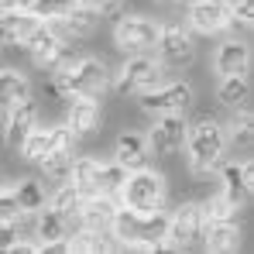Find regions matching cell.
I'll return each instance as SVG.
<instances>
[{
  "label": "cell",
  "mask_w": 254,
  "mask_h": 254,
  "mask_svg": "<svg viewBox=\"0 0 254 254\" xmlns=\"http://www.w3.org/2000/svg\"><path fill=\"white\" fill-rule=\"evenodd\" d=\"M114 210H117L114 196L93 192V196H86V199H83V206H79V213H76V216L83 220V227H89V230H110Z\"/></svg>",
  "instance_id": "cell-21"
},
{
  "label": "cell",
  "mask_w": 254,
  "mask_h": 254,
  "mask_svg": "<svg viewBox=\"0 0 254 254\" xmlns=\"http://www.w3.org/2000/svg\"><path fill=\"white\" fill-rule=\"evenodd\" d=\"M165 227H169V213H141L130 206H117L110 220V237L124 248L134 251H162L165 248Z\"/></svg>",
  "instance_id": "cell-1"
},
{
  "label": "cell",
  "mask_w": 254,
  "mask_h": 254,
  "mask_svg": "<svg viewBox=\"0 0 254 254\" xmlns=\"http://www.w3.org/2000/svg\"><path fill=\"white\" fill-rule=\"evenodd\" d=\"M216 100L227 110H244L251 103V83H248V76H220Z\"/></svg>",
  "instance_id": "cell-23"
},
{
  "label": "cell",
  "mask_w": 254,
  "mask_h": 254,
  "mask_svg": "<svg viewBox=\"0 0 254 254\" xmlns=\"http://www.w3.org/2000/svg\"><path fill=\"white\" fill-rule=\"evenodd\" d=\"M199 241H203V248L210 254H230L241 248V227H237V220H230V223H206Z\"/></svg>",
  "instance_id": "cell-22"
},
{
  "label": "cell",
  "mask_w": 254,
  "mask_h": 254,
  "mask_svg": "<svg viewBox=\"0 0 254 254\" xmlns=\"http://www.w3.org/2000/svg\"><path fill=\"white\" fill-rule=\"evenodd\" d=\"M127 179V169L121 162H110V165H96V179H93V189L103 192V196H117L121 186Z\"/></svg>",
  "instance_id": "cell-28"
},
{
  "label": "cell",
  "mask_w": 254,
  "mask_h": 254,
  "mask_svg": "<svg viewBox=\"0 0 254 254\" xmlns=\"http://www.w3.org/2000/svg\"><path fill=\"white\" fill-rule=\"evenodd\" d=\"M62 42H79V38H89L93 31H96V24H100V14L89 7V3H76V7H69L65 14H59V17H52V21H45Z\"/></svg>",
  "instance_id": "cell-10"
},
{
  "label": "cell",
  "mask_w": 254,
  "mask_h": 254,
  "mask_svg": "<svg viewBox=\"0 0 254 254\" xmlns=\"http://www.w3.org/2000/svg\"><path fill=\"white\" fill-rule=\"evenodd\" d=\"M234 124H230V134H227V144L241 148V151H251V141H254V121H251V110H234Z\"/></svg>",
  "instance_id": "cell-31"
},
{
  "label": "cell",
  "mask_w": 254,
  "mask_h": 254,
  "mask_svg": "<svg viewBox=\"0 0 254 254\" xmlns=\"http://www.w3.org/2000/svg\"><path fill=\"white\" fill-rule=\"evenodd\" d=\"M59 45H62V38H59L45 21H38V28L21 42V48H28V55H31V62H35L38 69H48V62H52V55L59 52Z\"/></svg>",
  "instance_id": "cell-20"
},
{
  "label": "cell",
  "mask_w": 254,
  "mask_h": 254,
  "mask_svg": "<svg viewBox=\"0 0 254 254\" xmlns=\"http://www.w3.org/2000/svg\"><path fill=\"white\" fill-rule=\"evenodd\" d=\"M31 216H35V237H38L42 251H48L52 244H59V241L69 237V216H62L59 210H52L48 203H45L42 210H35Z\"/></svg>",
  "instance_id": "cell-17"
},
{
  "label": "cell",
  "mask_w": 254,
  "mask_h": 254,
  "mask_svg": "<svg viewBox=\"0 0 254 254\" xmlns=\"http://www.w3.org/2000/svg\"><path fill=\"white\" fill-rule=\"evenodd\" d=\"M254 24V0H241V3H230V28H251Z\"/></svg>",
  "instance_id": "cell-36"
},
{
  "label": "cell",
  "mask_w": 254,
  "mask_h": 254,
  "mask_svg": "<svg viewBox=\"0 0 254 254\" xmlns=\"http://www.w3.org/2000/svg\"><path fill=\"white\" fill-rule=\"evenodd\" d=\"M206 230V216L199 203H182L175 213H169V227H165V248L169 251H189L192 244H199Z\"/></svg>",
  "instance_id": "cell-6"
},
{
  "label": "cell",
  "mask_w": 254,
  "mask_h": 254,
  "mask_svg": "<svg viewBox=\"0 0 254 254\" xmlns=\"http://www.w3.org/2000/svg\"><path fill=\"white\" fill-rule=\"evenodd\" d=\"M24 210L17 206V199H14V192L10 189H0V223L3 220H21Z\"/></svg>",
  "instance_id": "cell-38"
},
{
  "label": "cell",
  "mask_w": 254,
  "mask_h": 254,
  "mask_svg": "<svg viewBox=\"0 0 254 254\" xmlns=\"http://www.w3.org/2000/svg\"><path fill=\"white\" fill-rule=\"evenodd\" d=\"M48 206H52V210H59L62 216H76V213H79V206H83V192H79V189H76V186L65 179V182H62V186L52 192Z\"/></svg>",
  "instance_id": "cell-32"
},
{
  "label": "cell",
  "mask_w": 254,
  "mask_h": 254,
  "mask_svg": "<svg viewBox=\"0 0 254 254\" xmlns=\"http://www.w3.org/2000/svg\"><path fill=\"white\" fill-rule=\"evenodd\" d=\"M114 155H117L114 162H121L127 172L144 169V165H148V158H151V151H148V137H144V134H137V130H124V134L117 137Z\"/></svg>",
  "instance_id": "cell-18"
},
{
  "label": "cell",
  "mask_w": 254,
  "mask_h": 254,
  "mask_svg": "<svg viewBox=\"0 0 254 254\" xmlns=\"http://www.w3.org/2000/svg\"><path fill=\"white\" fill-rule=\"evenodd\" d=\"M100 17H114V14H121V7H124V0H86Z\"/></svg>",
  "instance_id": "cell-39"
},
{
  "label": "cell",
  "mask_w": 254,
  "mask_h": 254,
  "mask_svg": "<svg viewBox=\"0 0 254 254\" xmlns=\"http://www.w3.org/2000/svg\"><path fill=\"white\" fill-rule=\"evenodd\" d=\"M165 3H175V7H189L192 0H165Z\"/></svg>",
  "instance_id": "cell-42"
},
{
  "label": "cell",
  "mask_w": 254,
  "mask_h": 254,
  "mask_svg": "<svg viewBox=\"0 0 254 254\" xmlns=\"http://www.w3.org/2000/svg\"><path fill=\"white\" fill-rule=\"evenodd\" d=\"M96 158H89V155H83V158H72V169H69V182L83 192V199L86 196H93L96 189H93V179H96Z\"/></svg>",
  "instance_id": "cell-30"
},
{
  "label": "cell",
  "mask_w": 254,
  "mask_h": 254,
  "mask_svg": "<svg viewBox=\"0 0 254 254\" xmlns=\"http://www.w3.org/2000/svg\"><path fill=\"white\" fill-rule=\"evenodd\" d=\"M192 86L189 83H158L155 89H144L137 93V103L144 114L151 117H162V114H186L192 107Z\"/></svg>",
  "instance_id": "cell-7"
},
{
  "label": "cell",
  "mask_w": 254,
  "mask_h": 254,
  "mask_svg": "<svg viewBox=\"0 0 254 254\" xmlns=\"http://www.w3.org/2000/svg\"><path fill=\"white\" fill-rule=\"evenodd\" d=\"M117 196H121V206H130V210H141V213H155V210H165L169 186H165L162 172H151L144 165V169L127 172V179H124V186H121Z\"/></svg>",
  "instance_id": "cell-4"
},
{
  "label": "cell",
  "mask_w": 254,
  "mask_h": 254,
  "mask_svg": "<svg viewBox=\"0 0 254 254\" xmlns=\"http://www.w3.org/2000/svg\"><path fill=\"white\" fill-rule=\"evenodd\" d=\"M199 206H203L206 223H230V220H237V213H241V203H234L227 192H216V196H210V199L199 203Z\"/></svg>",
  "instance_id": "cell-26"
},
{
  "label": "cell",
  "mask_w": 254,
  "mask_h": 254,
  "mask_svg": "<svg viewBox=\"0 0 254 254\" xmlns=\"http://www.w3.org/2000/svg\"><path fill=\"white\" fill-rule=\"evenodd\" d=\"M182 148L189 151V165L196 175H210V172L220 169V162L227 155V130L213 117H199L196 124L186 127V144Z\"/></svg>",
  "instance_id": "cell-3"
},
{
  "label": "cell",
  "mask_w": 254,
  "mask_h": 254,
  "mask_svg": "<svg viewBox=\"0 0 254 254\" xmlns=\"http://www.w3.org/2000/svg\"><path fill=\"white\" fill-rule=\"evenodd\" d=\"M186 10L192 31L199 35H220L230 28V0H192Z\"/></svg>",
  "instance_id": "cell-11"
},
{
  "label": "cell",
  "mask_w": 254,
  "mask_h": 254,
  "mask_svg": "<svg viewBox=\"0 0 254 254\" xmlns=\"http://www.w3.org/2000/svg\"><path fill=\"white\" fill-rule=\"evenodd\" d=\"M38 165H42L45 179L65 182V179H69V169H72V151H69V148H55V151H48L45 158H38Z\"/></svg>",
  "instance_id": "cell-29"
},
{
  "label": "cell",
  "mask_w": 254,
  "mask_h": 254,
  "mask_svg": "<svg viewBox=\"0 0 254 254\" xmlns=\"http://www.w3.org/2000/svg\"><path fill=\"white\" fill-rule=\"evenodd\" d=\"M213 69L220 76H248V69H251V45L237 42V38L223 42L216 48V55H213Z\"/></svg>",
  "instance_id": "cell-16"
},
{
  "label": "cell",
  "mask_w": 254,
  "mask_h": 254,
  "mask_svg": "<svg viewBox=\"0 0 254 254\" xmlns=\"http://www.w3.org/2000/svg\"><path fill=\"white\" fill-rule=\"evenodd\" d=\"M10 254H42V244H38V241H24V237H21V241L10 248Z\"/></svg>",
  "instance_id": "cell-40"
},
{
  "label": "cell",
  "mask_w": 254,
  "mask_h": 254,
  "mask_svg": "<svg viewBox=\"0 0 254 254\" xmlns=\"http://www.w3.org/2000/svg\"><path fill=\"white\" fill-rule=\"evenodd\" d=\"M10 192H14L17 206H21L24 213H35V210H42L45 203H48V199H45V186L38 182V179H21Z\"/></svg>",
  "instance_id": "cell-27"
},
{
  "label": "cell",
  "mask_w": 254,
  "mask_h": 254,
  "mask_svg": "<svg viewBox=\"0 0 254 254\" xmlns=\"http://www.w3.org/2000/svg\"><path fill=\"white\" fill-rule=\"evenodd\" d=\"M114 83L110 69L103 59H93V55H79L69 69H59L52 72V86L62 100L69 96H93V100H103L107 89Z\"/></svg>",
  "instance_id": "cell-2"
},
{
  "label": "cell",
  "mask_w": 254,
  "mask_h": 254,
  "mask_svg": "<svg viewBox=\"0 0 254 254\" xmlns=\"http://www.w3.org/2000/svg\"><path fill=\"white\" fill-rule=\"evenodd\" d=\"M158 31H162L158 21H151V17H137V14H127V17L117 21V28H114V42L121 45L127 55H134V52H151L155 42H158Z\"/></svg>",
  "instance_id": "cell-8"
},
{
  "label": "cell",
  "mask_w": 254,
  "mask_h": 254,
  "mask_svg": "<svg viewBox=\"0 0 254 254\" xmlns=\"http://www.w3.org/2000/svg\"><path fill=\"white\" fill-rule=\"evenodd\" d=\"M35 124H38V103H35L31 96L17 100L14 107H7V124H3V141H7V148L17 151Z\"/></svg>",
  "instance_id": "cell-13"
},
{
  "label": "cell",
  "mask_w": 254,
  "mask_h": 254,
  "mask_svg": "<svg viewBox=\"0 0 254 254\" xmlns=\"http://www.w3.org/2000/svg\"><path fill=\"white\" fill-rule=\"evenodd\" d=\"M31 96V83L17 72V69H0V110L14 107L17 100Z\"/></svg>",
  "instance_id": "cell-24"
},
{
  "label": "cell",
  "mask_w": 254,
  "mask_h": 254,
  "mask_svg": "<svg viewBox=\"0 0 254 254\" xmlns=\"http://www.w3.org/2000/svg\"><path fill=\"white\" fill-rule=\"evenodd\" d=\"M100 124H103V107H100V100H93V96H69L65 127H69L76 137L100 130Z\"/></svg>",
  "instance_id": "cell-14"
},
{
  "label": "cell",
  "mask_w": 254,
  "mask_h": 254,
  "mask_svg": "<svg viewBox=\"0 0 254 254\" xmlns=\"http://www.w3.org/2000/svg\"><path fill=\"white\" fill-rule=\"evenodd\" d=\"M21 237H24V234H21V223H17V220H3V223H0V251H10Z\"/></svg>",
  "instance_id": "cell-37"
},
{
  "label": "cell",
  "mask_w": 254,
  "mask_h": 254,
  "mask_svg": "<svg viewBox=\"0 0 254 254\" xmlns=\"http://www.w3.org/2000/svg\"><path fill=\"white\" fill-rule=\"evenodd\" d=\"M155 52H158V62H162V65L179 69V65H189V62H192L196 45H192V38H189V31H182V28L169 24V28H162V31H158Z\"/></svg>",
  "instance_id": "cell-12"
},
{
  "label": "cell",
  "mask_w": 254,
  "mask_h": 254,
  "mask_svg": "<svg viewBox=\"0 0 254 254\" xmlns=\"http://www.w3.org/2000/svg\"><path fill=\"white\" fill-rule=\"evenodd\" d=\"M220 182H223V192L234 199V203H241V206H248L251 203V182H254V165L251 162H220Z\"/></svg>",
  "instance_id": "cell-15"
},
{
  "label": "cell",
  "mask_w": 254,
  "mask_h": 254,
  "mask_svg": "<svg viewBox=\"0 0 254 254\" xmlns=\"http://www.w3.org/2000/svg\"><path fill=\"white\" fill-rule=\"evenodd\" d=\"M76 59H79V48H76L72 42H62V45H59V52L52 55V62H48V69H45V72H59V69H69V65H72Z\"/></svg>",
  "instance_id": "cell-35"
},
{
  "label": "cell",
  "mask_w": 254,
  "mask_h": 254,
  "mask_svg": "<svg viewBox=\"0 0 254 254\" xmlns=\"http://www.w3.org/2000/svg\"><path fill=\"white\" fill-rule=\"evenodd\" d=\"M79 0H35L31 3V14L38 17V21H52V17H59V14H65L69 7H76Z\"/></svg>",
  "instance_id": "cell-34"
},
{
  "label": "cell",
  "mask_w": 254,
  "mask_h": 254,
  "mask_svg": "<svg viewBox=\"0 0 254 254\" xmlns=\"http://www.w3.org/2000/svg\"><path fill=\"white\" fill-rule=\"evenodd\" d=\"M69 251L107 254V251H114V241L107 237V230H89V227H83L79 234H72V237H69Z\"/></svg>",
  "instance_id": "cell-25"
},
{
  "label": "cell",
  "mask_w": 254,
  "mask_h": 254,
  "mask_svg": "<svg viewBox=\"0 0 254 254\" xmlns=\"http://www.w3.org/2000/svg\"><path fill=\"white\" fill-rule=\"evenodd\" d=\"M52 148H55V144H52V127H31V134L24 137V144H21L17 151H21L28 162H38Z\"/></svg>",
  "instance_id": "cell-33"
},
{
  "label": "cell",
  "mask_w": 254,
  "mask_h": 254,
  "mask_svg": "<svg viewBox=\"0 0 254 254\" xmlns=\"http://www.w3.org/2000/svg\"><path fill=\"white\" fill-rule=\"evenodd\" d=\"M38 28V17L31 10H0V48L21 45Z\"/></svg>",
  "instance_id": "cell-19"
},
{
  "label": "cell",
  "mask_w": 254,
  "mask_h": 254,
  "mask_svg": "<svg viewBox=\"0 0 254 254\" xmlns=\"http://www.w3.org/2000/svg\"><path fill=\"white\" fill-rule=\"evenodd\" d=\"M35 0H0V10H31Z\"/></svg>",
  "instance_id": "cell-41"
},
{
  "label": "cell",
  "mask_w": 254,
  "mask_h": 254,
  "mask_svg": "<svg viewBox=\"0 0 254 254\" xmlns=\"http://www.w3.org/2000/svg\"><path fill=\"white\" fill-rule=\"evenodd\" d=\"M186 127L189 124L182 121V114H162V117H155V127L148 130V151L158 155V158L179 155L182 144H186Z\"/></svg>",
  "instance_id": "cell-9"
},
{
  "label": "cell",
  "mask_w": 254,
  "mask_h": 254,
  "mask_svg": "<svg viewBox=\"0 0 254 254\" xmlns=\"http://www.w3.org/2000/svg\"><path fill=\"white\" fill-rule=\"evenodd\" d=\"M158 83H165V65L155 59V55H148V52H134L130 59H127L124 65H121V72H117V83H110L117 93H144V89H155Z\"/></svg>",
  "instance_id": "cell-5"
}]
</instances>
